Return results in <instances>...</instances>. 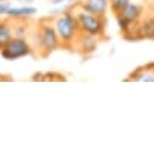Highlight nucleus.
I'll return each instance as SVG.
<instances>
[{
  "instance_id": "1",
  "label": "nucleus",
  "mask_w": 154,
  "mask_h": 153,
  "mask_svg": "<svg viewBox=\"0 0 154 153\" xmlns=\"http://www.w3.org/2000/svg\"><path fill=\"white\" fill-rule=\"evenodd\" d=\"M75 17H76L77 24H78L79 31L89 34V35H94V36H97V37L103 36V33H105L103 17L85 12L81 8L75 14Z\"/></svg>"
},
{
  "instance_id": "2",
  "label": "nucleus",
  "mask_w": 154,
  "mask_h": 153,
  "mask_svg": "<svg viewBox=\"0 0 154 153\" xmlns=\"http://www.w3.org/2000/svg\"><path fill=\"white\" fill-rule=\"evenodd\" d=\"M54 27L59 35L60 41L66 45L73 43L79 33L76 17L71 12H66L63 16H60L59 18H57Z\"/></svg>"
},
{
  "instance_id": "3",
  "label": "nucleus",
  "mask_w": 154,
  "mask_h": 153,
  "mask_svg": "<svg viewBox=\"0 0 154 153\" xmlns=\"http://www.w3.org/2000/svg\"><path fill=\"white\" fill-rule=\"evenodd\" d=\"M30 53V46L23 37H13L2 49L1 55L7 60H14Z\"/></svg>"
},
{
  "instance_id": "4",
  "label": "nucleus",
  "mask_w": 154,
  "mask_h": 153,
  "mask_svg": "<svg viewBox=\"0 0 154 153\" xmlns=\"http://www.w3.org/2000/svg\"><path fill=\"white\" fill-rule=\"evenodd\" d=\"M40 43L47 51L52 52L59 47L60 39L55 30V27L51 24H43L40 30Z\"/></svg>"
},
{
  "instance_id": "5",
  "label": "nucleus",
  "mask_w": 154,
  "mask_h": 153,
  "mask_svg": "<svg viewBox=\"0 0 154 153\" xmlns=\"http://www.w3.org/2000/svg\"><path fill=\"white\" fill-rule=\"evenodd\" d=\"M135 36L136 40H154V17L150 12V6L147 13L137 23Z\"/></svg>"
},
{
  "instance_id": "6",
  "label": "nucleus",
  "mask_w": 154,
  "mask_h": 153,
  "mask_svg": "<svg viewBox=\"0 0 154 153\" xmlns=\"http://www.w3.org/2000/svg\"><path fill=\"white\" fill-rule=\"evenodd\" d=\"M77 6L85 12L103 17L109 6V0H78Z\"/></svg>"
},
{
  "instance_id": "7",
  "label": "nucleus",
  "mask_w": 154,
  "mask_h": 153,
  "mask_svg": "<svg viewBox=\"0 0 154 153\" xmlns=\"http://www.w3.org/2000/svg\"><path fill=\"white\" fill-rule=\"evenodd\" d=\"M99 37L97 36H94V35H89V34H85V33H82L79 31L75 42L77 43V49L78 52H81L82 54H89V53H93L96 48V43H97V40Z\"/></svg>"
},
{
  "instance_id": "8",
  "label": "nucleus",
  "mask_w": 154,
  "mask_h": 153,
  "mask_svg": "<svg viewBox=\"0 0 154 153\" xmlns=\"http://www.w3.org/2000/svg\"><path fill=\"white\" fill-rule=\"evenodd\" d=\"M129 78L138 82H154V64L138 67L130 75Z\"/></svg>"
},
{
  "instance_id": "9",
  "label": "nucleus",
  "mask_w": 154,
  "mask_h": 153,
  "mask_svg": "<svg viewBox=\"0 0 154 153\" xmlns=\"http://www.w3.org/2000/svg\"><path fill=\"white\" fill-rule=\"evenodd\" d=\"M12 28L6 22H0V49H2L13 37H12Z\"/></svg>"
},
{
  "instance_id": "10",
  "label": "nucleus",
  "mask_w": 154,
  "mask_h": 153,
  "mask_svg": "<svg viewBox=\"0 0 154 153\" xmlns=\"http://www.w3.org/2000/svg\"><path fill=\"white\" fill-rule=\"evenodd\" d=\"M37 11L36 7L32 6H22V7H10L6 12V14L12 17H23V16H31L35 14Z\"/></svg>"
},
{
  "instance_id": "11",
  "label": "nucleus",
  "mask_w": 154,
  "mask_h": 153,
  "mask_svg": "<svg viewBox=\"0 0 154 153\" xmlns=\"http://www.w3.org/2000/svg\"><path fill=\"white\" fill-rule=\"evenodd\" d=\"M132 0H109V5L113 10V13L114 14H118L120 13Z\"/></svg>"
},
{
  "instance_id": "12",
  "label": "nucleus",
  "mask_w": 154,
  "mask_h": 153,
  "mask_svg": "<svg viewBox=\"0 0 154 153\" xmlns=\"http://www.w3.org/2000/svg\"><path fill=\"white\" fill-rule=\"evenodd\" d=\"M10 8V5L7 2H0V14H4Z\"/></svg>"
},
{
  "instance_id": "13",
  "label": "nucleus",
  "mask_w": 154,
  "mask_h": 153,
  "mask_svg": "<svg viewBox=\"0 0 154 153\" xmlns=\"http://www.w3.org/2000/svg\"><path fill=\"white\" fill-rule=\"evenodd\" d=\"M63 1H65V0H52L53 4H61Z\"/></svg>"
},
{
  "instance_id": "14",
  "label": "nucleus",
  "mask_w": 154,
  "mask_h": 153,
  "mask_svg": "<svg viewBox=\"0 0 154 153\" xmlns=\"http://www.w3.org/2000/svg\"><path fill=\"white\" fill-rule=\"evenodd\" d=\"M150 12H152V14H153V17H154V5H153V7L150 6Z\"/></svg>"
}]
</instances>
